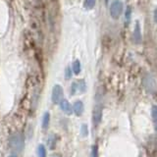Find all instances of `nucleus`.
Returning <instances> with one entry per match:
<instances>
[{"label": "nucleus", "instance_id": "nucleus-7", "mask_svg": "<svg viewBox=\"0 0 157 157\" xmlns=\"http://www.w3.org/2000/svg\"><path fill=\"white\" fill-rule=\"evenodd\" d=\"M83 110H85V107H83V103L82 101H76L73 105V112L75 113L77 116H82Z\"/></svg>", "mask_w": 157, "mask_h": 157}, {"label": "nucleus", "instance_id": "nucleus-12", "mask_svg": "<svg viewBox=\"0 0 157 157\" xmlns=\"http://www.w3.org/2000/svg\"><path fill=\"white\" fill-rule=\"evenodd\" d=\"M37 157H46V148L43 144H39L37 146Z\"/></svg>", "mask_w": 157, "mask_h": 157}, {"label": "nucleus", "instance_id": "nucleus-8", "mask_svg": "<svg viewBox=\"0 0 157 157\" xmlns=\"http://www.w3.org/2000/svg\"><path fill=\"white\" fill-rule=\"evenodd\" d=\"M49 123H50V113L49 112H45L43 114L42 117V123H41V126H42V129L45 131L47 130V128L49 127Z\"/></svg>", "mask_w": 157, "mask_h": 157}, {"label": "nucleus", "instance_id": "nucleus-15", "mask_svg": "<svg viewBox=\"0 0 157 157\" xmlns=\"http://www.w3.org/2000/svg\"><path fill=\"white\" fill-rule=\"evenodd\" d=\"M151 114H152V118H153V121L156 122L157 120V108L155 105L152 106V111H151Z\"/></svg>", "mask_w": 157, "mask_h": 157}, {"label": "nucleus", "instance_id": "nucleus-11", "mask_svg": "<svg viewBox=\"0 0 157 157\" xmlns=\"http://www.w3.org/2000/svg\"><path fill=\"white\" fill-rule=\"evenodd\" d=\"M73 72L75 75H78V74L81 73V70H82V66H81V62L78 60H76L75 62L73 63Z\"/></svg>", "mask_w": 157, "mask_h": 157}, {"label": "nucleus", "instance_id": "nucleus-2", "mask_svg": "<svg viewBox=\"0 0 157 157\" xmlns=\"http://www.w3.org/2000/svg\"><path fill=\"white\" fill-rule=\"evenodd\" d=\"M123 12V3L120 0H115L113 1L110 6V15L113 19H119Z\"/></svg>", "mask_w": 157, "mask_h": 157}, {"label": "nucleus", "instance_id": "nucleus-10", "mask_svg": "<svg viewBox=\"0 0 157 157\" xmlns=\"http://www.w3.org/2000/svg\"><path fill=\"white\" fill-rule=\"evenodd\" d=\"M134 38H135V41L136 43H140L141 41V33H140V28L139 23H136V29H135Z\"/></svg>", "mask_w": 157, "mask_h": 157}, {"label": "nucleus", "instance_id": "nucleus-5", "mask_svg": "<svg viewBox=\"0 0 157 157\" xmlns=\"http://www.w3.org/2000/svg\"><path fill=\"white\" fill-rule=\"evenodd\" d=\"M76 91L80 92V93H82L86 91V82H83L82 80L78 82H74L73 86H72V90L71 92L73 93H76Z\"/></svg>", "mask_w": 157, "mask_h": 157}, {"label": "nucleus", "instance_id": "nucleus-13", "mask_svg": "<svg viewBox=\"0 0 157 157\" xmlns=\"http://www.w3.org/2000/svg\"><path fill=\"white\" fill-rule=\"evenodd\" d=\"M95 3H96V0H85L83 7L86 9H92L95 6Z\"/></svg>", "mask_w": 157, "mask_h": 157}, {"label": "nucleus", "instance_id": "nucleus-1", "mask_svg": "<svg viewBox=\"0 0 157 157\" xmlns=\"http://www.w3.org/2000/svg\"><path fill=\"white\" fill-rule=\"evenodd\" d=\"M9 145L10 148L13 149L14 151H22L24 148V139L20 134H14L10 136L9 139Z\"/></svg>", "mask_w": 157, "mask_h": 157}, {"label": "nucleus", "instance_id": "nucleus-16", "mask_svg": "<svg viewBox=\"0 0 157 157\" xmlns=\"http://www.w3.org/2000/svg\"><path fill=\"white\" fill-rule=\"evenodd\" d=\"M91 157H98V146L93 145L91 151Z\"/></svg>", "mask_w": 157, "mask_h": 157}, {"label": "nucleus", "instance_id": "nucleus-3", "mask_svg": "<svg viewBox=\"0 0 157 157\" xmlns=\"http://www.w3.org/2000/svg\"><path fill=\"white\" fill-rule=\"evenodd\" d=\"M51 99L54 104H58L63 99V88L60 85H55L53 86Z\"/></svg>", "mask_w": 157, "mask_h": 157}, {"label": "nucleus", "instance_id": "nucleus-9", "mask_svg": "<svg viewBox=\"0 0 157 157\" xmlns=\"http://www.w3.org/2000/svg\"><path fill=\"white\" fill-rule=\"evenodd\" d=\"M147 82L149 83V86H146V90H148V91H150V92L154 91L155 90V83H154V80L152 78L151 75L150 76L148 75V76L146 77V78H145V83H147Z\"/></svg>", "mask_w": 157, "mask_h": 157}, {"label": "nucleus", "instance_id": "nucleus-19", "mask_svg": "<svg viewBox=\"0 0 157 157\" xmlns=\"http://www.w3.org/2000/svg\"><path fill=\"white\" fill-rule=\"evenodd\" d=\"M8 157H17L16 155H10V156H8Z\"/></svg>", "mask_w": 157, "mask_h": 157}, {"label": "nucleus", "instance_id": "nucleus-4", "mask_svg": "<svg viewBox=\"0 0 157 157\" xmlns=\"http://www.w3.org/2000/svg\"><path fill=\"white\" fill-rule=\"evenodd\" d=\"M102 119V107L100 105H96L93 109V113H92V123L93 126L97 127L100 124Z\"/></svg>", "mask_w": 157, "mask_h": 157}, {"label": "nucleus", "instance_id": "nucleus-17", "mask_svg": "<svg viewBox=\"0 0 157 157\" xmlns=\"http://www.w3.org/2000/svg\"><path fill=\"white\" fill-rule=\"evenodd\" d=\"M131 8L130 7H128V9H127V11H126V21H127V23H129L130 22V19H131Z\"/></svg>", "mask_w": 157, "mask_h": 157}, {"label": "nucleus", "instance_id": "nucleus-20", "mask_svg": "<svg viewBox=\"0 0 157 157\" xmlns=\"http://www.w3.org/2000/svg\"><path fill=\"white\" fill-rule=\"evenodd\" d=\"M107 1H108V0H106V2H107Z\"/></svg>", "mask_w": 157, "mask_h": 157}, {"label": "nucleus", "instance_id": "nucleus-6", "mask_svg": "<svg viewBox=\"0 0 157 157\" xmlns=\"http://www.w3.org/2000/svg\"><path fill=\"white\" fill-rule=\"evenodd\" d=\"M59 104H60V109L65 113V114L71 115L73 113L72 112V106L70 104V102H69L67 99H62Z\"/></svg>", "mask_w": 157, "mask_h": 157}, {"label": "nucleus", "instance_id": "nucleus-18", "mask_svg": "<svg viewBox=\"0 0 157 157\" xmlns=\"http://www.w3.org/2000/svg\"><path fill=\"white\" fill-rule=\"evenodd\" d=\"M65 77H66L67 80H69V78H72V70H71L70 68H67V69H66Z\"/></svg>", "mask_w": 157, "mask_h": 157}, {"label": "nucleus", "instance_id": "nucleus-14", "mask_svg": "<svg viewBox=\"0 0 157 157\" xmlns=\"http://www.w3.org/2000/svg\"><path fill=\"white\" fill-rule=\"evenodd\" d=\"M81 134L82 136H88V129H87V125L86 124H82L81 128Z\"/></svg>", "mask_w": 157, "mask_h": 157}]
</instances>
